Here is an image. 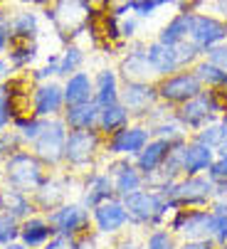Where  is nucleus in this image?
Instances as JSON below:
<instances>
[{
  "mask_svg": "<svg viewBox=\"0 0 227 249\" xmlns=\"http://www.w3.org/2000/svg\"><path fill=\"white\" fill-rule=\"evenodd\" d=\"M129 217H131V227H138L143 232L153 230V227H163L170 217L173 207L168 205V200L163 197L161 190L156 188H141L126 197H121Z\"/></svg>",
  "mask_w": 227,
  "mask_h": 249,
  "instance_id": "obj_1",
  "label": "nucleus"
},
{
  "mask_svg": "<svg viewBox=\"0 0 227 249\" xmlns=\"http://www.w3.org/2000/svg\"><path fill=\"white\" fill-rule=\"evenodd\" d=\"M3 185H10L15 190H22V193H35L45 180H47V165L37 158L32 151H18L13 156H8L3 160Z\"/></svg>",
  "mask_w": 227,
  "mask_h": 249,
  "instance_id": "obj_2",
  "label": "nucleus"
},
{
  "mask_svg": "<svg viewBox=\"0 0 227 249\" xmlns=\"http://www.w3.org/2000/svg\"><path fill=\"white\" fill-rule=\"evenodd\" d=\"M225 111H227V99L222 96V91H215V89H203L190 101L175 106L178 121L185 126V131L190 136L200 131L203 126H208L210 121H215L217 116H222Z\"/></svg>",
  "mask_w": 227,
  "mask_h": 249,
  "instance_id": "obj_3",
  "label": "nucleus"
},
{
  "mask_svg": "<svg viewBox=\"0 0 227 249\" xmlns=\"http://www.w3.org/2000/svg\"><path fill=\"white\" fill-rule=\"evenodd\" d=\"M163 197L168 200V205L175 207H208L215 195H217V185L210 180L205 173L200 175H180L175 183L161 188Z\"/></svg>",
  "mask_w": 227,
  "mask_h": 249,
  "instance_id": "obj_4",
  "label": "nucleus"
},
{
  "mask_svg": "<svg viewBox=\"0 0 227 249\" xmlns=\"http://www.w3.org/2000/svg\"><path fill=\"white\" fill-rule=\"evenodd\" d=\"M104 151V136L99 128L89 131H69L67 146H64V165L72 173H87L96 168V160Z\"/></svg>",
  "mask_w": 227,
  "mask_h": 249,
  "instance_id": "obj_5",
  "label": "nucleus"
},
{
  "mask_svg": "<svg viewBox=\"0 0 227 249\" xmlns=\"http://www.w3.org/2000/svg\"><path fill=\"white\" fill-rule=\"evenodd\" d=\"M67 136H69V128H67V124H64L62 116L45 119L42 131H40V136L32 141L30 151L40 158L47 168H59V165L64 163Z\"/></svg>",
  "mask_w": 227,
  "mask_h": 249,
  "instance_id": "obj_6",
  "label": "nucleus"
},
{
  "mask_svg": "<svg viewBox=\"0 0 227 249\" xmlns=\"http://www.w3.org/2000/svg\"><path fill=\"white\" fill-rule=\"evenodd\" d=\"M94 0H55V5L47 10V20L57 27V32L77 37L92 22Z\"/></svg>",
  "mask_w": 227,
  "mask_h": 249,
  "instance_id": "obj_7",
  "label": "nucleus"
},
{
  "mask_svg": "<svg viewBox=\"0 0 227 249\" xmlns=\"http://www.w3.org/2000/svg\"><path fill=\"white\" fill-rule=\"evenodd\" d=\"M151 138H153V131H151L148 124L131 121L129 126L114 131L111 136L104 138V153L111 158H136Z\"/></svg>",
  "mask_w": 227,
  "mask_h": 249,
  "instance_id": "obj_8",
  "label": "nucleus"
},
{
  "mask_svg": "<svg viewBox=\"0 0 227 249\" xmlns=\"http://www.w3.org/2000/svg\"><path fill=\"white\" fill-rule=\"evenodd\" d=\"M203 82L198 79L195 69L188 67V69H178V72L168 74V77H161L156 82V91H158V99L168 106H180L185 101H190L193 96H198L203 91Z\"/></svg>",
  "mask_w": 227,
  "mask_h": 249,
  "instance_id": "obj_9",
  "label": "nucleus"
},
{
  "mask_svg": "<svg viewBox=\"0 0 227 249\" xmlns=\"http://www.w3.org/2000/svg\"><path fill=\"white\" fill-rule=\"evenodd\" d=\"M50 225L55 227L57 234H64V237H82L84 232L92 230V210L87 205H82L79 200H67L62 202L59 207L45 212Z\"/></svg>",
  "mask_w": 227,
  "mask_h": 249,
  "instance_id": "obj_10",
  "label": "nucleus"
},
{
  "mask_svg": "<svg viewBox=\"0 0 227 249\" xmlns=\"http://www.w3.org/2000/svg\"><path fill=\"white\" fill-rule=\"evenodd\" d=\"M129 227H131V217L121 197H111L92 210V230L99 237H119Z\"/></svg>",
  "mask_w": 227,
  "mask_h": 249,
  "instance_id": "obj_11",
  "label": "nucleus"
},
{
  "mask_svg": "<svg viewBox=\"0 0 227 249\" xmlns=\"http://www.w3.org/2000/svg\"><path fill=\"white\" fill-rule=\"evenodd\" d=\"M190 40L203 54L215 47V45H222L227 42V20H222L220 15L215 13H205V10H198L193 15V25H190Z\"/></svg>",
  "mask_w": 227,
  "mask_h": 249,
  "instance_id": "obj_12",
  "label": "nucleus"
},
{
  "mask_svg": "<svg viewBox=\"0 0 227 249\" xmlns=\"http://www.w3.org/2000/svg\"><path fill=\"white\" fill-rule=\"evenodd\" d=\"M208 220H210V210L208 207H175L170 212L166 227L178 239L208 237Z\"/></svg>",
  "mask_w": 227,
  "mask_h": 249,
  "instance_id": "obj_13",
  "label": "nucleus"
},
{
  "mask_svg": "<svg viewBox=\"0 0 227 249\" xmlns=\"http://www.w3.org/2000/svg\"><path fill=\"white\" fill-rule=\"evenodd\" d=\"M119 101L131 111L133 121H143V116L161 101L156 91V82H121Z\"/></svg>",
  "mask_w": 227,
  "mask_h": 249,
  "instance_id": "obj_14",
  "label": "nucleus"
},
{
  "mask_svg": "<svg viewBox=\"0 0 227 249\" xmlns=\"http://www.w3.org/2000/svg\"><path fill=\"white\" fill-rule=\"evenodd\" d=\"M111 197H116V190H114L111 175L104 168H92L79 175V202L82 205L94 210L96 205H101Z\"/></svg>",
  "mask_w": 227,
  "mask_h": 249,
  "instance_id": "obj_15",
  "label": "nucleus"
},
{
  "mask_svg": "<svg viewBox=\"0 0 227 249\" xmlns=\"http://www.w3.org/2000/svg\"><path fill=\"white\" fill-rule=\"evenodd\" d=\"M77 178L79 175L72 173V170H69V175H47V180L32 193V200H35L37 210L50 212V210L59 207L62 202H67L69 200V188L77 183Z\"/></svg>",
  "mask_w": 227,
  "mask_h": 249,
  "instance_id": "obj_16",
  "label": "nucleus"
},
{
  "mask_svg": "<svg viewBox=\"0 0 227 249\" xmlns=\"http://www.w3.org/2000/svg\"><path fill=\"white\" fill-rule=\"evenodd\" d=\"M104 170L111 175V183H114V190H116V197H126V195L146 188V178L136 168L133 158H111L109 156V163H106Z\"/></svg>",
  "mask_w": 227,
  "mask_h": 249,
  "instance_id": "obj_17",
  "label": "nucleus"
},
{
  "mask_svg": "<svg viewBox=\"0 0 227 249\" xmlns=\"http://www.w3.org/2000/svg\"><path fill=\"white\" fill-rule=\"evenodd\" d=\"M119 77L121 82H158L153 67L146 57V42H129V52L119 59Z\"/></svg>",
  "mask_w": 227,
  "mask_h": 249,
  "instance_id": "obj_18",
  "label": "nucleus"
},
{
  "mask_svg": "<svg viewBox=\"0 0 227 249\" xmlns=\"http://www.w3.org/2000/svg\"><path fill=\"white\" fill-rule=\"evenodd\" d=\"M30 106H32V114L40 116V119L62 116L64 106H67V104H64V87L57 84V82H52V79L35 84Z\"/></svg>",
  "mask_w": 227,
  "mask_h": 249,
  "instance_id": "obj_19",
  "label": "nucleus"
},
{
  "mask_svg": "<svg viewBox=\"0 0 227 249\" xmlns=\"http://www.w3.org/2000/svg\"><path fill=\"white\" fill-rule=\"evenodd\" d=\"M217 158V151L203 141L188 138L183 146V175H200L208 173V168L212 165V160Z\"/></svg>",
  "mask_w": 227,
  "mask_h": 249,
  "instance_id": "obj_20",
  "label": "nucleus"
},
{
  "mask_svg": "<svg viewBox=\"0 0 227 249\" xmlns=\"http://www.w3.org/2000/svg\"><path fill=\"white\" fill-rule=\"evenodd\" d=\"M146 57L151 62V67H153L156 77H168L173 72H178L180 69V59H178V50L175 45H166L161 40H151L146 42Z\"/></svg>",
  "mask_w": 227,
  "mask_h": 249,
  "instance_id": "obj_21",
  "label": "nucleus"
},
{
  "mask_svg": "<svg viewBox=\"0 0 227 249\" xmlns=\"http://www.w3.org/2000/svg\"><path fill=\"white\" fill-rule=\"evenodd\" d=\"M55 227L50 225L47 215H30L25 220H20V242L27 244L30 249H40L42 244H47L55 237Z\"/></svg>",
  "mask_w": 227,
  "mask_h": 249,
  "instance_id": "obj_22",
  "label": "nucleus"
},
{
  "mask_svg": "<svg viewBox=\"0 0 227 249\" xmlns=\"http://www.w3.org/2000/svg\"><path fill=\"white\" fill-rule=\"evenodd\" d=\"M170 148H173V143H170V141H166V138L153 136V138L148 141L146 148L133 158V163H136V168L143 173V178H148L151 173H156V170L166 163V158H168Z\"/></svg>",
  "mask_w": 227,
  "mask_h": 249,
  "instance_id": "obj_23",
  "label": "nucleus"
},
{
  "mask_svg": "<svg viewBox=\"0 0 227 249\" xmlns=\"http://www.w3.org/2000/svg\"><path fill=\"white\" fill-rule=\"evenodd\" d=\"M0 210H3V212H10V215L18 217V220H25V217L37 215V212H40L30 193L15 190V188H10V185H3V188H0Z\"/></svg>",
  "mask_w": 227,
  "mask_h": 249,
  "instance_id": "obj_24",
  "label": "nucleus"
},
{
  "mask_svg": "<svg viewBox=\"0 0 227 249\" xmlns=\"http://www.w3.org/2000/svg\"><path fill=\"white\" fill-rule=\"evenodd\" d=\"M121 96V77H119V69H111V67H104L94 74V101L99 106H106V104H114L119 101Z\"/></svg>",
  "mask_w": 227,
  "mask_h": 249,
  "instance_id": "obj_25",
  "label": "nucleus"
},
{
  "mask_svg": "<svg viewBox=\"0 0 227 249\" xmlns=\"http://www.w3.org/2000/svg\"><path fill=\"white\" fill-rule=\"evenodd\" d=\"M64 104L67 106H77V104H87L94 101V77L89 72H74L64 79Z\"/></svg>",
  "mask_w": 227,
  "mask_h": 249,
  "instance_id": "obj_26",
  "label": "nucleus"
},
{
  "mask_svg": "<svg viewBox=\"0 0 227 249\" xmlns=\"http://www.w3.org/2000/svg\"><path fill=\"white\" fill-rule=\"evenodd\" d=\"M8 32L13 42H37L40 35V18L32 10H20L8 18Z\"/></svg>",
  "mask_w": 227,
  "mask_h": 249,
  "instance_id": "obj_27",
  "label": "nucleus"
},
{
  "mask_svg": "<svg viewBox=\"0 0 227 249\" xmlns=\"http://www.w3.org/2000/svg\"><path fill=\"white\" fill-rule=\"evenodd\" d=\"M62 119H64L69 131L96 128V124H99V104L96 101H87V104H77V106H64Z\"/></svg>",
  "mask_w": 227,
  "mask_h": 249,
  "instance_id": "obj_28",
  "label": "nucleus"
},
{
  "mask_svg": "<svg viewBox=\"0 0 227 249\" xmlns=\"http://www.w3.org/2000/svg\"><path fill=\"white\" fill-rule=\"evenodd\" d=\"M193 15L195 10H178L156 35V40L166 42V45H180L190 37V25H193Z\"/></svg>",
  "mask_w": 227,
  "mask_h": 249,
  "instance_id": "obj_29",
  "label": "nucleus"
},
{
  "mask_svg": "<svg viewBox=\"0 0 227 249\" xmlns=\"http://www.w3.org/2000/svg\"><path fill=\"white\" fill-rule=\"evenodd\" d=\"M131 121H133V116H131V111L126 109L121 101H114V104L99 106V124H96V128H99V133H101L104 138L111 136L114 131H119V128L129 126Z\"/></svg>",
  "mask_w": 227,
  "mask_h": 249,
  "instance_id": "obj_30",
  "label": "nucleus"
},
{
  "mask_svg": "<svg viewBox=\"0 0 227 249\" xmlns=\"http://www.w3.org/2000/svg\"><path fill=\"white\" fill-rule=\"evenodd\" d=\"M193 69H195V74H198V79L203 82L205 89H215V91H225L227 89V69L217 67L208 57H200L193 64Z\"/></svg>",
  "mask_w": 227,
  "mask_h": 249,
  "instance_id": "obj_31",
  "label": "nucleus"
},
{
  "mask_svg": "<svg viewBox=\"0 0 227 249\" xmlns=\"http://www.w3.org/2000/svg\"><path fill=\"white\" fill-rule=\"evenodd\" d=\"M84 59H87L84 47L69 42V45L62 50V54H59V69H57V77H64V79H67L69 74L79 72L82 64H84Z\"/></svg>",
  "mask_w": 227,
  "mask_h": 249,
  "instance_id": "obj_32",
  "label": "nucleus"
},
{
  "mask_svg": "<svg viewBox=\"0 0 227 249\" xmlns=\"http://www.w3.org/2000/svg\"><path fill=\"white\" fill-rule=\"evenodd\" d=\"M151 131H153V136L166 138V141H170V143H178V141L190 138V133L185 131V126L178 121L175 111H173V114H168L166 119H161L158 124H153V126H151Z\"/></svg>",
  "mask_w": 227,
  "mask_h": 249,
  "instance_id": "obj_33",
  "label": "nucleus"
},
{
  "mask_svg": "<svg viewBox=\"0 0 227 249\" xmlns=\"http://www.w3.org/2000/svg\"><path fill=\"white\" fill-rule=\"evenodd\" d=\"M37 57V42H13L10 40V47H8V59L13 64L15 72L20 69H27Z\"/></svg>",
  "mask_w": 227,
  "mask_h": 249,
  "instance_id": "obj_34",
  "label": "nucleus"
},
{
  "mask_svg": "<svg viewBox=\"0 0 227 249\" xmlns=\"http://www.w3.org/2000/svg\"><path fill=\"white\" fill-rule=\"evenodd\" d=\"M42 124H45V119L35 116V114H27V116H15L13 128L18 131V136L22 138L25 146H32V141L40 136V131H42Z\"/></svg>",
  "mask_w": 227,
  "mask_h": 249,
  "instance_id": "obj_35",
  "label": "nucleus"
},
{
  "mask_svg": "<svg viewBox=\"0 0 227 249\" xmlns=\"http://www.w3.org/2000/svg\"><path fill=\"white\" fill-rule=\"evenodd\" d=\"M146 239H143V247L146 249H178V237L163 225V227H153L143 232Z\"/></svg>",
  "mask_w": 227,
  "mask_h": 249,
  "instance_id": "obj_36",
  "label": "nucleus"
},
{
  "mask_svg": "<svg viewBox=\"0 0 227 249\" xmlns=\"http://www.w3.org/2000/svg\"><path fill=\"white\" fill-rule=\"evenodd\" d=\"M168 5H173L170 0H126V10L133 13V15H138L141 20L156 15L158 10H163Z\"/></svg>",
  "mask_w": 227,
  "mask_h": 249,
  "instance_id": "obj_37",
  "label": "nucleus"
},
{
  "mask_svg": "<svg viewBox=\"0 0 227 249\" xmlns=\"http://www.w3.org/2000/svg\"><path fill=\"white\" fill-rule=\"evenodd\" d=\"M15 239H20V220L13 217L10 212L0 210V247H5Z\"/></svg>",
  "mask_w": 227,
  "mask_h": 249,
  "instance_id": "obj_38",
  "label": "nucleus"
},
{
  "mask_svg": "<svg viewBox=\"0 0 227 249\" xmlns=\"http://www.w3.org/2000/svg\"><path fill=\"white\" fill-rule=\"evenodd\" d=\"M208 237L215 244H227V212H225V215H220V212H210Z\"/></svg>",
  "mask_w": 227,
  "mask_h": 249,
  "instance_id": "obj_39",
  "label": "nucleus"
},
{
  "mask_svg": "<svg viewBox=\"0 0 227 249\" xmlns=\"http://www.w3.org/2000/svg\"><path fill=\"white\" fill-rule=\"evenodd\" d=\"M22 138L18 136L15 128H8V131H0V160H5L8 156L18 153L22 148Z\"/></svg>",
  "mask_w": 227,
  "mask_h": 249,
  "instance_id": "obj_40",
  "label": "nucleus"
},
{
  "mask_svg": "<svg viewBox=\"0 0 227 249\" xmlns=\"http://www.w3.org/2000/svg\"><path fill=\"white\" fill-rule=\"evenodd\" d=\"M175 50H178V59H180V69H188V67H193L200 57H203V52L190 42V40H185V42H180V45H175Z\"/></svg>",
  "mask_w": 227,
  "mask_h": 249,
  "instance_id": "obj_41",
  "label": "nucleus"
},
{
  "mask_svg": "<svg viewBox=\"0 0 227 249\" xmlns=\"http://www.w3.org/2000/svg\"><path fill=\"white\" fill-rule=\"evenodd\" d=\"M57 69H59V54L47 57V64L40 69H32V82L40 84V82H50L52 77H57Z\"/></svg>",
  "mask_w": 227,
  "mask_h": 249,
  "instance_id": "obj_42",
  "label": "nucleus"
},
{
  "mask_svg": "<svg viewBox=\"0 0 227 249\" xmlns=\"http://www.w3.org/2000/svg\"><path fill=\"white\" fill-rule=\"evenodd\" d=\"M15 116H18V114H15V106H13L10 94L0 96V131H8V128L13 126Z\"/></svg>",
  "mask_w": 227,
  "mask_h": 249,
  "instance_id": "obj_43",
  "label": "nucleus"
},
{
  "mask_svg": "<svg viewBox=\"0 0 227 249\" xmlns=\"http://www.w3.org/2000/svg\"><path fill=\"white\" fill-rule=\"evenodd\" d=\"M210 180L215 183V185H220V183H225L227 180V156H222V153H217V158L212 160V165L208 168V173H205Z\"/></svg>",
  "mask_w": 227,
  "mask_h": 249,
  "instance_id": "obj_44",
  "label": "nucleus"
},
{
  "mask_svg": "<svg viewBox=\"0 0 227 249\" xmlns=\"http://www.w3.org/2000/svg\"><path fill=\"white\" fill-rule=\"evenodd\" d=\"M119 25H121V37L131 42V40L136 37V32H138L141 18H138V15H133V13H126V15H121Z\"/></svg>",
  "mask_w": 227,
  "mask_h": 249,
  "instance_id": "obj_45",
  "label": "nucleus"
},
{
  "mask_svg": "<svg viewBox=\"0 0 227 249\" xmlns=\"http://www.w3.org/2000/svg\"><path fill=\"white\" fill-rule=\"evenodd\" d=\"M217 244L210 237H185L178 239V249H215Z\"/></svg>",
  "mask_w": 227,
  "mask_h": 249,
  "instance_id": "obj_46",
  "label": "nucleus"
},
{
  "mask_svg": "<svg viewBox=\"0 0 227 249\" xmlns=\"http://www.w3.org/2000/svg\"><path fill=\"white\" fill-rule=\"evenodd\" d=\"M203 57H208L210 62H215L217 67H222V69H227V42H222V45H215V47H210Z\"/></svg>",
  "mask_w": 227,
  "mask_h": 249,
  "instance_id": "obj_47",
  "label": "nucleus"
},
{
  "mask_svg": "<svg viewBox=\"0 0 227 249\" xmlns=\"http://www.w3.org/2000/svg\"><path fill=\"white\" fill-rule=\"evenodd\" d=\"M40 249H74V237H64V234H55L47 244H42Z\"/></svg>",
  "mask_w": 227,
  "mask_h": 249,
  "instance_id": "obj_48",
  "label": "nucleus"
},
{
  "mask_svg": "<svg viewBox=\"0 0 227 249\" xmlns=\"http://www.w3.org/2000/svg\"><path fill=\"white\" fill-rule=\"evenodd\" d=\"M136 247H138L136 237H133V234H126V232H124V234H119L116 239H114V242H111V244H109L106 249H136Z\"/></svg>",
  "mask_w": 227,
  "mask_h": 249,
  "instance_id": "obj_49",
  "label": "nucleus"
},
{
  "mask_svg": "<svg viewBox=\"0 0 227 249\" xmlns=\"http://www.w3.org/2000/svg\"><path fill=\"white\" fill-rule=\"evenodd\" d=\"M170 3L178 8V10H203L208 5V0H170Z\"/></svg>",
  "mask_w": 227,
  "mask_h": 249,
  "instance_id": "obj_50",
  "label": "nucleus"
},
{
  "mask_svg": "<svg viewBox=\"0 0 227 249\" xmlns=\"http://www.w3.org/2000/svg\"><path fill=\"white\" fill-rule=\"evenodd\" d=\"M10 47V32H8V25H0V57H3Z\"/></svg>",
  "mask_w": 227,
  "mask_h": 249,
  "instance_id": "obj_51",
  "label": "nucleus"
},
{
  "mask_svg": "<svg viewBox=\"0 0 227 249\" xmlns=\"http://www.w3.org/2000/svg\"><path fill=\"white\" fill-rule=\"evenodd\" d=\"M13 72H15V69H13L10 59H8V57H0V82H5Z\"/></svg>",
  "mask_w": 227,
  "mask_h": 249,
  "instance_id": "obj_52",
  "label": "nucleus"
},
{
  "mask_svg": "<svg viewBox=\"0 0 227 249\" xmlns=\"http://www.w3.org/2000/svg\"><path fill=\"white\" fill-rule=\"evenodd\" d=\"M3 249H30V247H27V244H22L20 239H15V242H10V244H5Z\"/></svg>",
  "mask_w": 227,
  "mask_h": 249,
  "instance_id": "obj_53",
  "label": "nucleus"
},
{
  "mask_svg": "<svg viewBox=\"0 0 227 249\" xmlns=\"http://www.w3.org/2000/svg\"><path fill=\"white\" fill-rule=\"evenodd\" d=\"M217 195H220V197H227V180L217 185Z\"/></svg>",
  "mask_w": 227,
  "mask_h": 249,
  "instance_id": "obj_54",
  "label": "nucleus"
},
{
  "mask_svg": "<svg viewBox=\"0 0 227 249\" xmlns=\"http://www.w3.org/2000/svg\"><path fill=\"white\" fill-rule=\"evenodd\" d=\"M5 94H10V84L8 82H0V96H5Z\"/></svg>",
  "mask_w": 227,
  "mask_h": 249,
  "instance_id": "obj_55",
  "label": "nucleus"
},
{
  "mask_svg": "<svg viewBox=\"0 0 227 249\" xmlns=\"http://www.w3.org/2000/svg\"><path fill=\"white\" fill-rule=\"evenodd\" d=\"M22 3H30V5H45L50 0H22Z\"/></svg>",
  "mask_w": 227,
  "mask_h": 249,
  "instance_id": "obj_56",
  "label": "nucleus"
},
{
  "mask_svg": "<svg viewBox=\"0 0 227 249\" xmlns=\"http://www.w3.org/2000/svg\"><path fill=\"white\" fill-rule=\"evenodd\" d=\"M217 153H222V156H227V138L220 143V148H217Z\"/></svg>",
  "mask_w": 227,
  "mask_h": 249,
  "instance_id": "obj_57",
  "label": "nucleus"
},
{
  "mask_svg": "<svg viewBox=\"0 0 227 249\" xmlns=\"http://www.w3.org/2000/svg\"><path fill=\"white\" fill-rule=\"evenodd\" d=\"M3 175H5V170H3V160H0V185H3Z\"/></svg>",
  "mask_w": 227,
  "mask_h": 249,
  "instance_id": "obj_58",
  "label": "nucleus"
},
{
  "mask_svg": "<svg viewBox=\"0 0 227 249\" xmlns=\"http://www.w3.org/2000/svg\"><path fill=\"white\" fill-rule=\"evenodd\" d=\"M215 249H227V244H217V247H215Z\"/></svg>",
  "mask_w": 227,
  "mask_h": 249,
  "instance_id": "obj_59",
  "label": "nucleus"
},
{
  "mask_svg": "<svg viewBox=\"0 0 227 249\" xmlns=\"http://www.w3.org/2000/svg\"><path fill=\"white\" fill-rule=\"evenodd\" d=\"M136 249H146V247H143V244H138V247H136Z\"/></svg>",
  "mask_w": 227,
  "mask_h": 249,
  "instance_id": "obj_60",
  "label": "nucleus"
},
{
  "mask_svg": "<svg viewBox=\"0 0 227 249\" xmlns=\"http://www.w3.org/2000/svg\"><path fill=\"white\" fill-rule=\"evenodd\" d=\"M210 3H215V0H210Z\"/></svg>",
  "mask_w": 227,
  "mask_h": 249,
  "instance_id": "obj_61",
  "label": "nucleus"
},
{
  "mask_svg": "<svg viewBox=\"0 0 227 249\" xmlns=\"http://www.w3.org/2000/svg\"><path fill=\"white\" fill-rule=\"evenodd\" d=\"M0 249H3V247H0Z\"/></svg>",
  "mask_w": 227,
  "mask_h": 249,
  "instance_id": "obj_62",
  "label": "nucleus"
}]
</instances>
